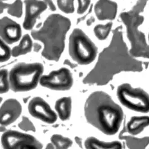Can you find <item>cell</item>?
Instances as JSON below:
<instances>
[{
    "instance_id": "1",
    "label": "cell",
    "mask_w": 149,
    "mask_h": 149,
    "mask_svg": "<svg viewBox=\"0 0 149 149\" xmlns=\"http://www.w3.org/2000/svg\"><path fill=\"white\" fill-rule=\"evenodd\" d=\"M122 31V26H118L113 31L110 43L100 54L95 66L84 78V84L104 86L122 72L142 70L141 61L131 54Z\"/></svg>"
},
{
    "instance_id": "2",
    "label": "cell",
    "mask_w": 149,
    "mask_h": 149,
    "mask_svg": "<svg viewBox=\"0 0 149 149\" xmlns=\"http://www.w3.org/2000/svg\"><path fill=\"white\" fill-rule=\"evenodd\" d=\"M84 115L88 123L108 136L118 132L123 119L122 109L103 91H95L89 96Z\"/></svg>"
},
{
    "instance_id": "3",
    "label": "cell",
    "mask_w": 149,
    "mask_h": 149,
    "mask_svg": "<svg viewBox=\"0 0 149 149\" xmlns=\"http://www.w3.org/2000/svg\"><path fill=\"white\" fill-rule=\"evenodd\" d=\"M120 17L127 29L131 54L134 58L149 59V1H138Z\"/></svg>"
},
{
    "instance_id": "4",
    "label": "cell",
    "mask_w": 149,
    "mask_h": 149,
    "mask_svg": "<svg viewBox=\"0 0 149 149\" xmlns=\"http://www.w3.org/2000/svg\"><path fill=\"white\" fill-rule=\"evenodd\" d=\"M70 25V20L66 17L52 14L46 19L40 29L32 32L33 38L44 45L42 55L45 58L58 61L64 50L66 34Z\"/></svg>"
},
{
    "instance_id": "5",
    "label": "cell",
    "mask_w": 149,
    "mask_h": 149,
    "mask_svg": "<svg viewBox=\"0 0 149 149\" xmlns=\"http://www.w3.org/2000/svg\"><path fill=\"white\" fill-rule=\"evenodd\" d=\"M43 66L40 63H21L14 66L9 73V83L14 92H25L34 89L40 81Z\"/></svg>"
},
{
    "instance_id": "6",
    "label": "cell",
    "mask_w": 149,
    "mask_h": 149,
    "mask_svg": "<svg viewBox=\"0 0 149 149\" xmlns=\"http://www.w3.org/2000/svg\"><path fill=\"white\" fill-rule=\"evenodd\" d=\"M69 52L78 64L88 65L96 58L97 48L82 30L76 28L69 38Z\"/></svg>"
},
{
    "instance_id": "7",
    "label": "cell",
    "mask_w": 149,
    "mask_h": 149,
    "mask_svg": "<svg viewBox=\"0 0 149 149\" xmlns=\"http://www.w3.org/2000/svg\"><path fill=\"white\" fill-rule=\"evenodd\" d=\"M116 93L118 99L125 108L140 113L149 112V94L143 89L123 83L118 87Z\"/></svg>"
},
{
    "instance_id": "8",
    "label": "cell",
    "mask_w": 149,
    "mask_h": 149,
    "mask_svg": "<svg viewBox=\"0 0 149 149\" xmlns=\"http://www.w3.org/2000/svg\"><path fill=\"white\" fill-rule=\"evenodd\" d=\"M3 149H42L41 143L32 136L16 131H8L1 137Z\"/></svg>"
},
{
    "instance_id": "9",
    "label": "cell",
    "mask_w": 149,
    "mask_h": 149,
    "mask_svg": "<svg viewBox=\"0 0 149 149\" xmlns=\"http://www.w3.org/2000/svg\"><path fill=\"white\" fill-rule=\"evenodd\" d=\"M40 83L42 86L51 90L66 91L72 87L73 79L70 70L63 68L52 71L49 74L42 76Z\"/></svg>"
},
{
    "instance_id": "10",
    "label": "cell",
    "mask_w": 149,
    "mask_h": 149,
    "mask_svg": "<svg viewBox=\"0 0 149 149\" xmlns=\"http://www.w3.org/2000/svg\"><path fill=\"white\" fill-rule=\"evenodd\" d=\"M28 110L30 114L33 117L47 123H54L57 120L56 113L50 108L47 102L40 97H35L30 101Z\"/></svg>"
},
{
    "instance_id": "11",
    "label": "cell",
    "mask_w": 149,
    "mask_h": 149,
    "mask_svg": "<svg viewBox=\"0 0 149 149\" xmlns=\"http://www.w3.org/2000/svg\"><path fill=\"white\" fill-rule=\"evenodd\" d=\"M22 36L21 27L12 19L5 17L0 19V37L8 44L19 41Z\"/></svg>"
},
{
    "instance_id": "12",
    "label": "cell",
    "mask_w": 149,
    "mask_h": 149,
    "mask_svg": "<svg viewBox=\"0 0 149 149\" xmlns=\"http://www.w3.org/2000/svg\"><path fill=\"white\" fill-rule=\"evenodd\" d=\"M20 102L14 99L6 100L0 108V124L6 126L14 123L22 113Z\"/></svg>"
},
{
    "instance_id": "13",
    "label": "cell",
    "mask_w": 149,
    "mask_h": 149,
    "mask_svg": "<svg viewBox=\"0 0 149 149\" xmlns=\"http://www.w3.org/2000/svg\"><path fill=\"white\" fill-rule=\"evenodd\" d=\"M25 15L23 27L26 30H31L42 13L46 10L47 5L45 1H25Z\"/></svg>"
},
{
    "instance_id": "14",
    "label": "cell",
    "mask_w": 149,
    "mask_h": 149,
    "mask_svg": "<svg viewBox=\"0 0 149 149\" xmlns=\"http://www.w3.org/2000/svg\"><path fill=\"white\" fill-rule=\"evenodd\" d=\"M118 6L111 1H99L95 6V13L100 20H112L116 17Z\"/></svg>"
},
{
    "instance_id": "15",
    "label": "cell",
    "mask_w": 149,
    "mask_h": 149,
    "mask_svg": "<svg viewBox=\"0 0 149 149\" xmlns=\"http://www.w3.org/2000/svg\"><path fill=\"white\" fill-rule=\"evenodd\" d=\"M86 149H122V145L118 141L105 142L91 136L84 142Z\"/></svg>"
},
{
    "instance_id": "16",
    "label": "cell",
    "mask_w": 149,
    "mask_h": 149,
    "mask_svg": "<svg viewBox=\"0 0 149 149\" xmlns=\"http://www.w3.org/2000/svg\"><path fill=\"white\" fill-rule=\"evenodd\" d=\"M149 125V116H132L127 124V131L132 136H136Z\"/></svg>"
},
{
    "instance_id": "17",
    "label": "cell",
    "mask_w": 149,
    "mask_h": 149,
    "mask_svg": "<svg viewBox=\"0 0 149 149\" xmlns=\"http://www.w3.org/2000/svg\"><path fill=\"white\" fill-rule=\"evenodd\" d=\"M119 138L124 140L129 149H146L149 145V136L139 138L132 135L120 134Z\"/></svg>"
},
{
    "instance_id": "18",
    "label": "cell",
    "mask_w": 149,
    "mask_h": 149,
    "mask_svg": "<svg viewBox=\"0 0 149 149\" xmlns=\"http://www.w3.org/2000/svg\"><path fill=\"white\" fill-rule=\"evenodd\" d=\"M55 109L59 118L62 120L69 119L72 111V99L70 97H64L58 99L55 104Z\"/></svg>"
},
{
    "instance_id": "19",
    "label": "cell",
    "mask_w": 149,
    "mask_h": 149,
    "mask_svg": "<svg viewBox=\"0 0 149 149\" xmlns=\"http://www.w3.org/2000/svg\"><path fill=\"white\" fill-rule=\"evenodd\" d=\"M33 43L31 37L29 34H25L19 45L14 47L11 51V54L14 57L25 55L29 52L32 48Z\"/></svg>"
},
{
    "instance_id": "20",
    "label": "cell",
    "mask_w": 149,
    "mask_h": 149,
    "mask_svg": "<svg viewBox=\"0 0 149 149\" xmlns=\"http://www.w3.org/2000/svg\"><path fill=\"white\" fill-rule=\"evenodd\" d=\"M55 149H68L73 144L72 141L60 134H54L51 139Z\"/></svg>"
},
{
    "instance_id": "21",
    "label": "cell",
    "mask_w": 149,
    "mask_h": 149,
    "mask_svg": "<svg viewBox=\"0 0 149 149\" xmlns=\"http://www.w3.org/2000/svg\"><path fill=\"white\" fill-rule=\"evenodd\" d=\"M113 26L111 22H109L106 24H99L94 28V33L99 40H104L107 38L110 33Z\"/></svg>"
},
{
    "instance_id": "22",
    "label": "cell",
    "mask_w": 149,
    "mask_h": 149,
    "mask_svg": "<svg viewBox=\"0 0 149 149\" xmlns=\"http://www.w3.org/2000/svg\"><path fill=\"white\" fill-rule=\"evenodd\" d=\"M6 9L10 15L20 17L22 15V2L21 1H16L13 3H8Z\"/></svg>"
},
{
    "instance_id": "23",
    "label": "cell",
    "mask_w": 149,
    "mask_h": 149,
    "mask_svg": "<svg viewBox=\"0 0 149 149\" xmlns=\"http://www.w3.org/2000/svg\"><path fill=\"white\" fill-rule=\"evenodd\" d=\"M8 72L6 69L0 70V93H6L9 89Z\"/></svg>"
},
{
    "instance_id": "24",
    "label": "cell",
    "mask_w": 149,
    "mask_h": 149,
    "mask_svg": "<svg viewBox=\"0 0 149 149\" xmlns=\"http://www.w3.org/2000/svg\"><path fill=\"white\" fill-rule=\"evenodd\" d=\"M11 54L8 46L0 38V63L8 60Z\"/></svg>"
},
{
    "instance_id": "25",
    "label": "cell",
    "mask_w": 149,
    "mask_h": 149,
    "mask_svg": "<svg viewBox=\"0 0 149 149\" xmlns=\"http://www.w3.org/2000/svg\"><path fill=\"white\" fill-rule=\"evenodd\" d=\"M57 3L59 8L65 13L70 14L74 11L73 1H58Z\"/></svg>"
},
{
    "instance_id": "26",
    "label": "cell",
    "mask_w": 149,
    "mask_h": 149,
    "mask_svg": "<svg viewBox=\"0 0 149 149\" xmlns=\"http://www.w3.org/2000/svg\"><path fill=\"white\" fill-rule=\"evenodd\" d=\"M19 127L25 131H36L34 125L31 122V121L25 116H23L22 121L19 124Z\"/></svg>"
},
{
    "instance_id": "27",
    "label": "cell",
    "mask_w": 149,
    "mask_h": 149,
    "mask_svg": "<svg viewBox=\"0 0 149 149\" xmlns=\"http://www.w3.org/2000/svg\"><path fill=\"white\" fill-rule=\"evenodd\" d=\"M90 1H78V7L77 12L79 14L84 13L90 5Z\"/></svg>"
},
{
    "instance_id": "28",
    "label": "cell",
    "mask_w": 149,
    "mask_h": 149,
    "mask_svg": "<svg viewBox=\"0 0 149 149\" xmlns=\"http://www.w3.org/2000/svg\"><path fill=\"white\" fill-rule=\"evenodd\" d=\"M45 2L46 3L47 5L49 7V8L51 11H55L56 10V8H55L54 4L53 3L52 1H45Z\"/></svg>"
},
{
    "instance_id": "29",
    "label": "cell",
    "mask_w": 149,
    "mask_h": 149,
    "mask_svg": "<svg viewBox=\"0 0 149 149\" xmlns=\"http://www.w3.org/2000/svg\"><path fill=\"white\" fill-rule=\"evenodd\" d=\"M75 142L77 143V144L78 145V146L82 149L83 148V143H82V139H81L80 137L77 136L75 137Z\"/></svg>"
},
{
    "instance_id": "30",
    "label": "cell",
    "mask_w": 149,
    "mask_h": 149,
    "mask_svg": "<svg viewBox=\"0 0 149 149\" xmlns=\"http://www.w3.org/2000/svg\"><path fill=\"white\" fill-rule=\"evenodd\" d=\"M7 5L8 3H6L3 1H0V14L3 13L5 9L7 8Z\"/></svg>"
},
{
    "instance_id": "31",
    "label": "cell",
    "mask_w": 149,
    "mask_h": 149,
    "mask_svg": "<svg viewBox=\"0 0 149 149\" xmlns=\"http://www.w3.org/2000/svg\"><path fill=\"white\" fill-rule=\"evenodd\" d=\"M41 45H40L39 43H34L33 45V49H34V51L35 52H39L41 49Z\"/></svg>"
},
{
    "instance_id": "32",
    "label": "cell",
    "mask_w": 149,
    "mask_h": 149,
    "mask_svg": "<svg viewBox=\"0 0 149 149\" xmlns=\"http://www.w3.org/2000/svg\"><path fill=\"white\" fill-rule=\"evenodd\" d=\"M64 64L65 65H68V66L71 67L72 68H74L75 67L77 66L76 64L72 63L70 62L69 60H65L64 61Z\"/></svg>"
},
{
    "instance_id": "33",
    "label": "cell",
    "mask_w": 149,
    "mask_h": 149,
    "mask_svg": "<svg viewBox=\"0 0 149 149\" xmlns=\"http://www.w3.org/2000/svg\"><path fill=\"white\" fill-rule=\"evenodd\" d=\"M45 149H55V147L54 146V145L52 143H49L47 145Z\"/></svg>"
},
{
    "instance_id": "34",
    "label": "cell",
    "mask_w": 149,
    "mask_h": 149,
    "mask_svg": "<svg viewBox=\"0 0 149 149\" xmlns=\"http://www.w3.org/2000/svg\"><path fill=\"white\" fill-rule=\"evenodd\" d=\"M5 130V126H1L0 127V131L1 132H2V131H4Z\"/></svg>"
},
{
    "instance_id": "35",
    "label": "cell",
    "mask_w": 149,
    "mask_h": 149,
    "mask_svg": "<svg viewBox=\"0 0 149 149\" xmlns=\"http://www.w3.org/2000/svg\"><path fill=\"white\" fill-rule=\"evenodd\" d=\"M24 102H25V103H26V102H27V101H28V98H24Z\"/></svg>"
},
{
    "instance_id": "36",
    "label": "cell",
    "mask_w": 149,
    "mask_h": 149,
    "mask_svg": "<svg viewBox=\"0 0 149 149\" xmlns=\"http://www.w3.org/2000/svg\"><path fill=\"white\" fill-rule=\"evenodd\" d=\"M1 101H2V98H1V97H0V103H1Z\"/></svg>"
}]
</instances>
